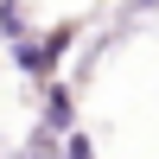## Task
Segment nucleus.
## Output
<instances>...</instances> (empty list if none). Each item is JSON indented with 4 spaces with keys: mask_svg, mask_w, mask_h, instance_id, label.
<instances>
[{
    "mask_svg": "<svg viewBox=\"0 0 159 159\" xmlns=\"http://www.w3.org/2000/svg\"><path fill=\"white\" fill-rule=\"evenodd\" d=\"M64 51H70V32H51L45 45H32V38H19V45H13V64H19V70H51V64L64 57Z\"/></svg>",
    "mask_w": 159,
    "mask_h": 159,
    "instance_id": "f257e3e1",
    "label": "nucleus"
},
{
    "mask_svg": "<svg viewBox=\"0 0 159 159\" xmlns=\"http://www.w3.org/2000/svg\"><path fill=\"white\" fill-rule=\"evenodd\" d=\"M64 121H70V96L51 89V96H45V127H64Z\"/></svg>",
    "mask_w": 159,
    "mask_h": 159,
    "instance_id": "f03ea898",
    "label": "nucleus"
},
{
    "mask_svg": "<svg viewBox=\"0 0 159 159\" xmlns=\"http://www.w3.org/2000/svg\"><path fill=\"white\" fill-rule=\"evenodd\" d=\"M0 25H7V32H19V25H25V13H19V0H0Z\"/></svg>",
    "mask_w": 159,
    "mask_h": 159,
    "instance_id": "7ed1b4c3",
    "label": "nucleus"
},
{
    "mask_svg": "<svg viewBox=\"0 0 159 159\" xmlns=\"http://www.w3.org/2000/svg\"><path fill=\"white\" fill-rule=\"evenodd\" d=\"M64 159H96V153H89V140H70V147H64Z\"/></svg>",
    "mask_w": 159,
    "mask_h": 159,
    "instance_id": "20e7f679",
    "label": "nucleus"
}]
</instances>
